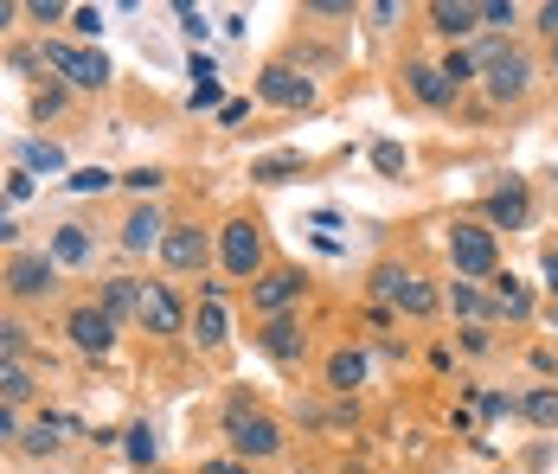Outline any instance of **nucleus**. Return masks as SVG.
Wrapping results in <instances>:
<instances>
[{
  "instance_id": "obj_1",
  "label": "nucleus",
  "mask_w": 558,
  "mask_h": 474,
  "mask_svg": "<svg viewBox=\"0 0 558 474\" xmlns=\"http://www.w3.org/2000/svg\"><path fill=\"white\" fill-rule=\"evenodd\" d=\"M469 58H475V77L488 84L495 104H520L533 90V58L520 52V46H501L495 39V46H482V52H469Z\"/></svg>"
},
{
  "instance_id": "obj_2",
  "label": "nucleus",
  "mask_w": 558,
  "mask_h": 474,
  "mask_svg": "<svg viewBox=\"0 0 558 474\" xmlns=\"http://www.w3.org/2000/svg\"><path fill=\"white\" fill-rule=\"evenodd\" d=\"M225 436H231V455L251 462V469L282 449V423L264 417V411H251V398H231V404H225Z\"/></svg>"
},
{
  "instance_id": "obj_3",
  "label": "nucleus",
  "mask_w": 558,
  "mask_h": 474,
  "mask_svg": "<svg viewBox=\"0 0 558 474\" xmlns=\"http://www.w3.org/2000/svg\"><path fill=\"white\" fill-rule=\"evenodd\" d=\"M373 295H379L386 308H398V315H411V320H430L437 315V302H444L417 269H404V264H379L373 269Z\"/></svg>"
},
{
  "instance_id": "obj_4",
  "label": "nucleus",
  "mask_w": 558,
  "mask_h": 474,
  "mask_svg": "<svg viewBox=\"0 0 558 474\" xmlns=\"http://www.w3.org/2000/svg\"><path fill=\"white\" fill-rule=\"evenodd\" d=\"M449 264H456V276H495V264H501L495 231L482 218H456L449 224Z\"/></svg>"
},
{
  "instance_id": "obj_5",
  "label": "nucleus",
  "mask_w": 558,
  "mask_h": 474,
  "mask_svg": "<svg viewBox=\"0 0 558 474\" xmlns=\"http://www.w3.org/2000/svg\"><path fill=\"white\" fill-rule=\"evenodd\" d=\"M39 58L52 64L64 84H77V90H104V84H110V58L90 52V46H71V39H46V46H39Z\"/></svg>"
},
{
  "instance_id": "obj_6",
  "label": "nucleus",
  "mask_w": 558,
  "mask_h": 474,
  "mask_svg": "<svg viewBox=\"0 0 558 474\" xmlns=\"http://www.w3.org/2000/svg\"><path fill=\"white\" fill-rule=\"evenodd\" d=\"M219 257H225V276L257 282L264 276V224L257 218H231L219 231Z\"/></svg>"
},
{
  "instance_id": "obj_7",
  "label": "nucleus",
  "mask_w": 558,
  "mask_h": 474,
  "mask_svg": "<svg viewBox=\"0 0 558 474\" xmlns=\"http://www.w3.org/2000/svg\"><path fill=\"white\" fill-rule=\"evenodd\" d=\"M302 295H308V276H302L295 264H270L264 276H257V282H251V308H257L264 320L289 315V308H295Z\"/></svg>"
},
{
  "instance_id": "obj_8",
  "label": "nucleus",
  "mask_w": 558,
  "mask_h": 474,
  "mask_svg": "<svg viewBox=\"0 0 558 474\" xmlns=\"http://www.w3.org/2000/svg\"><path fill=\"white\" fill-rule=\"evenodd\" d=\"M7 295H20V302H39V295H52L58 289V264L52 251H13V264H7Z\"/></svg>"
},
{
  "instance_id": "obj_9",
  "label": "nucleus",
  "mask_w": 558,
  "mask_h": 474,
  "mask_svg": "<svg viewBox=\"0 0 558 474\" xmlns=\"http://www.w3.org/2000/svg\"><path fill=\"white\" fill-rule=\"evenodd\" d=\"M257 97L277 104V109H308L315 104V84H308L295 64H264V71H257Z\"/></svg>"
},
{
  "instance_id": "obj_10",
  "label": "nucleus",
  "mask_w": 558,
  "mask_h": 474,
  "mask_svg": "<svg viewBox=\"0 0 558 474\" xmlns=\"http://www.w3.org/2000/svg\"><path fill=\"white\" fill-rule=\"evenodd\" d=\"M135 320H142L148 333H180V327H186V308H180V295H173L168 282H142Z\"/></svg>"
},
{
  "instance_id": "obj_11",
  "label": "nucleus",
  "mask_w": 558,
  "mask_h": 474,
  "mask_svg": "<svg viewBox=\"0 0 558 474\" xmlns=\"http://www.w3.org/2000/svg\"><path fill=\"white\" fill-rule=\"evenodd\" d=\"M64 333H71V347H77V353H110V347H116V320L104 315L97 302L71 308V315H64Z\"/></svg>"
},
{
  "instance_id": "obj_12",
  "label": "nucleus",
  "mask_w": 558,
  "mask_h": 474,
  "mask_svg": "<svg viewBox=\"0 0 558 474\" xmlns=\"http://www.w3.org/2000/svg\"><path fill=\"white\" fill-rule=\"evenodd\" d=\"M161 257H168V269L193 276V269H206L213 244H206V231H199V224H168V238H161Z\"/></svg>"
},
{
  "instance_id": "obj_13",
  "label": "nucleus",
  "mask_w": 558,
  "mask_h": 474,
  "mask_svg": "<svg viewBox=\"0 0 558 474\" xmlns=\"http://www.w3.org/2000/svg\"><path fill=\"white\" fill-rule=\"evenodd\" d=\"M257 347H264L277 366H302V353H308V333H302L289 315H277V320H264V327H257Z\"/></svg>"
},
{
  "instance_id": "obj_14",
  "label": "nucleus",
  "mask_w": 558,
  "mask_h": 474,
  "mask_svg": "<svg viewBox=\"0 0 558 474\" xmlns=\"http://www.w3.org/2000/svg\"><path fill=\"white\" fill-rule=\"evenodd\" d=\"M482 224H488V231H520V224H526V186H520V180L495 186V193L482 199Z\"/></svg>"
},
{
  "instance_id": "obj_15",
  "label": "nucleus",
  "mask_w": 558,
  "mask_h": 474,
  "mask_svg": "<svg viewBox=\"0 0 558 474\" xmlns=\"http://www.w3.org/2000/svg\"><path fill=\"white\" fill-rule=\"evenodd\" d=\"M488 308L507 320H533V295H526V282L513 276V269H495L488 276Z\"/></svg>"
},
{
  "instance_id": "obj_16",
  "label": "nucleus",
  "mask_w": 558,
  "mask_h": 474,
  "mask_svg": "<svg viewBox=\"0 0 558 474\" xmlns=\"http://www.w3.org/2000/svg\"><path fill=\"white\" fill-rule=\"evenodd\" d=\"M475 26H482V7H475V0H430V33L462 39V33H475Z\"/></svg>"
},
{
  "instance_id": "obj_17",
  "label": "nucleus",
  "mask_w": 558,
  "mask_h": 474,
  "mask_svg": "<svg viewBox=\"0 0 558 474\" xmlns=\"http://www.w3.org/2000/svg\"><path fill=\"white\" fill-rule=\"evenodd\" d=\"M404 84H411V97H417L424 109H449V104H456V84H449L437 64H411V71H404Z\"/></svg>"
},
{
  "instance_id": "obj_18",
  "label": "nucleus",
  "mask_w": 558,
  "mask_h": 474,
  "mask_svg": "<svg viewBox=\"0 0 558 474\" xmlns=\"http://www.w3.org/2000/svg\"><path fill=\"white\" fill-rule=\"evenodd\" d=\"M161 238H168V224H161L155 206H135L122 218V251H148V244H161Z\"/></svg>"
},
{
  "instance_id": "obj_19",
  "label": "nucleus",
  "mask_w": 558,
  "mask_h": 474,
  "mask_svg": "<svg viewBox=\"0 0 558 474\" xmlns=\"http://www.w3.org/2000/svg\"><path fill=\"white\" fill-rule=\"evenodd\" d=\"M302 167H308V160L295 155V148H282V155L251 160V180H257V186H282V180H302Z\"/></svg>"
},
{
  "instance_id": "obj_20",
  "label": "nucleus",
  "mask_w": 558,
  "mask_h": 474,
  "mask_svg": "<svg viewBox=\"0 0 558 474\" xmlns=\"http://www.w3.org/2000/svg\"><path fill=\"white\" fill-rule=\"evenodd\" d=\"M135 302H142V282H135V276H110L97 308H104L110 320H129V315H135Z\"/></svg>"
},
{
  "instance_id": "obj_21",
  "label": "nucleus",
  "mask_w": 558,
  "mask_h": 474,
  "mask_svg": "<svg viewBox=\"0 0 558 474\" xmlns=\"http://www.w3.org/2000/svg\"><path fill=\"white\" fill-rule=\"evenodd\" d=\"M520 417L533 423V429H558V385H533L520 398Z\"/></svg>"
},
{
  "instance_id": "obj_22",
  "label": "nucleus",
  "mask_w": 558,
  "mask_h": 474,
  "mask_svg": "<svg viewBox=\"0 0 558 474\" xmlns=\"http://www.w3.org/2000/svg\"><path fill=\"white\" fill-rule=\"evenodd\" d=\"M84 257H90V231H84V224H58L52 231V264L71 269V264H84Z\"/></svg>"
},
{
  "instance_id": "obj_23",
  "label": "nucleus",
  "mask_w": 558,
  "mask_h": 474,
  "mask_svg": "<svg viewBox=\"0 0 558 474\" xmlns=\"http://www.w3.org/2000/svg\"><path fill=\"white\" fill-rule=\"evenodd\" d=\"M328 385H335V391L366 385V353H360V347H340L335 360H328Z\"/></svg>"
},
{
  "instance_id": "obj_24",
  "label": "nucleus",
  "mask_w": 558,
  "mask_h": 474,
  "mask_svg": "<svg viewBox=\"0 0 558 474\" xmlns=\"http://www.w3.org/2000/svg\"><path fill=\"white\" fill-rule=\"evenodd\" d=\"M444 302H449V308H456V315H469V320L495 315V308H488V295H482L475 282H449V295H444Z\"/></svg>"
},
{
  "instance_id": "obj_25",
  "label": "nucleus",
  "mask_w": 558,
  "mask_h": 474,
  "mask_svg": "<svg viewBox=\"0 0 558 474\" xmlns=\"http://www.w3.org/2000/svg\"><path fill=\"white\" fill-rule=\"evenodd\" d=\"M20 398H33V372L20 366V360H7L0 366V404H20Z\"/></svg>"
},
{
  "instance_id": "obj_26",
  "label": "nucleus",
  "mask_w": 558,
  "mask_h": 474,
  "mask_svg": "<svg viewBox=\"0 0 558 474\" xmlns=\"http://www.w3.org/2000/svg\"><path fill=\"white\" fill-rule=\"evenodd\" d=\"M155 455H161L155 429H148V423H135V429H129V462H135V469H155Z\"/></svg>"
},
{
  "instance_id": "obj_27",
  "label": "nucleus",
  "mask_w": 558,
  "mask_h": 474,
  "mask_svg": "<svg viewBox=\"0 0 558 474\" xmlns=\"http://www.w3.org/2000/svg\"><path fill=\"white\" fill-rule=\"evenodd\" d=\"M193 327H199V347H225V308H219V302H206Z\"/></svg>"
},
{
  "instance_id": "obj_28",
  "label": "nucleus",
  "mask_w": 558,
  "mask_h": 474,
  "mask_svg": "<svg viewBox=\"0 0 558 474\" xmlns=\"http://www.w3.org/2000/svg\"><path fill=\"white\" fill-rule=\"evenodd\" d=\"M64 186H71V193H110L116 173H104V167H77V173H71Z\"/></svg>"
},
{
  "instance_id": "obj_29",
  "label": "nucleus",
  "mask_w": 558,
  "mask_h": 474,
  "mask_svg": "<svg viewBox=\"0 0 558 474\" xmlns=\"http://www.w3.org/2000/svg\"><path fill=\"white\" fill-rule=\"evenodd\" d=\"M58 167H64V155H58L52 142H33L26 148V173H58Z\"/></svg>"
},
{
  "instance_id": "obj_30",
  "label": "nucleus",
  "mask_w": 558,
  "mask_h": 474,
  "mask_svg": "<svg viewBox=\"0 0 558 474\" xmlns=\"http://www.w3.org/2000/svg\"><path fill=\"white\" fill-rule=\"evenodd\" d=\"M373 167H379L386 180H398V173H404V148H398V142H379V148H373Z\"/></svg>"
},
{
  "instance_id": "obj_31",
  "label": "nucleus",
  "mask_w": 558,
  "mask_h": 474,
  "mask_svg": "<svg viewBox=\"0 0 558 474\" xmlns=\"http://www.w3.org/2000/svg\"><path fill=\"white\" fill-rule=\"evenodd\" d=\"M437 71H444L449 84H456V90H462V84H469V77H475V58H469V52H449L444 64H437Z\"/></svg>"
},
{
  "instance_id": "obj_32",
  "label": "nucleus",
  "mask_w": 558,
  "mask_h": 474,
  "mask_svg": "<svg viewBox=\"0 0 558 474\" xmlns=\"http://www.w3.org/2000/svg\"><path fill=\"white\" fill-rule=\"evenodd\" d=\"M186 104H193V109H225V97H219V77H199V84L186 90Z\"/></svg>"
},
{
  "instance_id": "obj_33",
  "label": "nucleus",
  "mask_w": 558,
  "mask_h": 474,
  "mask_svg": "<svg viewBox=\"0 0 558 474\" xmlns=\"http://www.w3.org/2000/svg\"><path fill=\"white\" fill-rule=\"evenodd\" d=\"M161 180H168L161 167H135V173H122V186H129V193H155Z\"/></svg>"
},
{
  "instance_id": "obj_34",
  "label": "nucleus",
  "mask_w": 558,
  "mask_h": 474,
  "mask_svg": "<svg viewBox=\"0 0 558 474\" xmlns=\"http://www.w3.org/2000/svg\"><path fill=\"white\" fill-rule=\"evenodd\" d=\"M513 0H482V26H513Z\"/></svg>"
},
{
  "instance_id": "obj_35",
  "label": "nucleus",
  "mask_w": 558,
  "mask_h": 474,
  "mask_svg": "<svg viewBox=\"0 0 558 474\" xmlns=\"http://www.w3.org/2000/svg\"><path fill=\"white\" fill-rule=\"evenodd\" d=\"M199 474H257V469L238 462V455H219V462H199Z\"/></svg>"
},
{
  "instance_id": "obj_36",
  "label": "nucleus",
  "mask_w": 558,
  "mask_h": 474,
  "mask_svg": "<svg viewBox=\"0 0 558 474\" xmlns=\"http://www.w3.org/2000/svg\"><path fill=\"white\" fill-rule=\"evenodd\" d=\"M71 26H77L84 39H97V26H104V13H97V7H77V13H71Z\"/></svg>"
},
{
  "instance_id": "obj_37",
  "label": "nucleus",
  "mask_w": 558,
  "mask_h": 474,
  "mask_svg": "<svg viewBox=\"0 0 558 474\" xmlns=\"http://www.w3.org/2000/svg\"><path fill=\"white\" fill-rule=\"evenodd\" d=\"M20 347H26V340H20V327H13V320H0V366H7Z\"/></svg>"
},
{
  "instance_id": "obj_38",
  "label": "nucleus",
  "mask_w": 558,
  "mask_h": 474,
  "mask_svg": "<svg viewBox=\"0 0 558 474\" xmlns=\"http://www.w3.org/2000/svg\"><path fill=\"white\" fill-rule=\"evenodd\" d=\"M26 13H33V20H39V26H52V20H64V7H58V0H33V7H26Z\"/></svg>"
},
{
  "instance_id": "obj_39",
  "label": "nucleus",
  "mask_w": 558,
  "mask_h": 474,
  "mask_svg": "<svg viewBox=\"0 0 558 474\" xmlns=\"http://www.w3.org/2000/svg\"><path fill=\"white\" fill-rule=\"evenodd\" d=\"M507 411H513V404H507L501 391H495V398H482V417H488V423H501V417H507Z\"/></svg>"
},
{
  "instance_id": "obj_40",
  "label": "nucleus",
  "mask_w": 558,
  "mask_h": 474,
  "mask_svg": "<svg viewBox=\"0 0 558 474\" xmlns=\"http://www.w3.org/2000/svg\"><path fill=\"white\" fill-rule=\"evenodd\" d=\"M180 26H186V33L199 39V33H206V13H199V7H180Z\"/></svg>"
},
{
  "instance_id": "obj_41",
  "label": "nucleus",
  "mask_w": 558,
  "mask_h": 474,
  "mask_svg": "<svg viewBox=\"0 0 558 474\" xmlns=\"http://www.w3.org/2000/svg\"><path fill=\"white\" fill-rule=\"evenodd\" d=\"M308 13H322V20H335V13H353L347 0H308Z\"/></svg>"
},
{
  "instance_id": "obj_42",
  "label": "nucleus",
  "mask_w": 558,
  "mask_h": 474,
  "mask_svg": "<svg viewBox=\"0 0 558 474\" xmlns=\"http://www.w3.org/2000/svg\"><path fill=\"white\" fill-rule=\"evenodd\" d=\"M244 116H251V104H225V109H219V122H225V129H238Z\"/></svg>"
},
{
  "instance_id": "obj_43",
  "label": "nucleus",
  "mask_w": 558,
  "mask_h": 474,
  "mask_svg": "<svg viewBox=\"0 0 558 474\" xmlns=\"http://www.w3.org/2000/svg\"><path fill=\"white\" fill-rule=\"evenodd\" d=\"M539 269H546V289H553V302H558V251H546V264Z\"/></svg>"
},
{
  "instance_id": "obj_44",
  "label": "nucleus",
  "mask_w": 558,
  "mask_h": 474,
  "mask_svg": "<svg viewBox=\"0 0 558 474\" xmlns=\"http://www.w3.org/2000/svg\"><path fill=\"white\" fill-rule=\"evenodd\" d=\"M539 26H546V33L558 39V0H553V7H539Z\"/></svg>"
},
{
  "instance_id": "obj_45",
  "label": "nucleus",
  "mask_w": 558,
  "mask_h": 474,
  "mask_svg": "<svg viewBox=\"0 0 558 474\" xmlns=\"http://www.w3.org/2000/svg\"><path fill=\"white\" fill-rule=\"evenodd\" d=\"M0 436H20V423H13V404H0Z\"/></svg>"
},
{
  "instance_id": "obj_46",
  "label": "nucleus",
  "mask_w": 558,
  "mask_h": 474,
  "mask_svg": "<svg viewBox=\"0 0 558 474\" xmlns=\"http://www.w3.org/2000/svg\"><path fill=\"white\" fill-rule=\"evenodd\" d=\"M0 244H13V218H7V206H0Z\"/></svg>"
},
{
  "instance_id": "obj_47",
  "label": "nucleus",
  "mask_w": 558,
  "mask_h": 474,
  "mask_svg": "<svg viewBox=\"0 0 558 474\" xmlns=\"http://www.w3.org/2000/svg\"><path fill=\"white\" fill-rule=\"evenodd\" d=\"M13 13H20V7H13V0H0V33H7V20H13Z\"/></svg>"
},
{
  "instance_id": "obj_48",
  "label": "nucleus",
  "mask_w": 558,
  "mask_h": 474,
  "mask_svg": "<svg viewBox=\"0 0 558 474\" xmlns=\"http://www.w3.org/2000/svg\"><path fill=\"white\" fill-rule=\"evenodd\" d=\"M546 327H553V333H558V302H553V315H546Z\"/></svg>"
},
{
  "instance_id": "obj_49",
  "label": "nucleus",
  "mask_w": 558,
  "mask_h": 474,
  "mask_svg": "<svg viewBox=\"0 0 558 474\" xmlns=\"http://www.w3.org/2000/svg\"><path fill=\"white\" fill-rule=\"evenodd\" d=\"M553 64H558V39H553Z\"/></svg>"
},
{
  "instance_id": "obj_50",
  "label": "nucleus",
  "mask_w": 558,
  "mask_h": 474,
  "mask_svg": "<svg viewBox=\"0 0 558 474\" xmlns=\"http://www.w3.org/2000/svg\"><path fill=\"white\" fill-rule=\"evenodd\" d=\"M302 474H308V469H302Z\"/></svg>"
}]
</instances>
